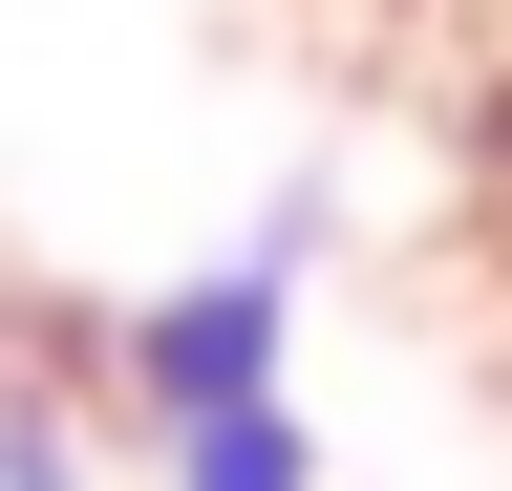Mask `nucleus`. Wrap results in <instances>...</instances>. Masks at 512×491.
Wrapping results in <instances>:
<instances>
[{
  "instance_id": "obj_3",
  "label": "nucleus",
  "mask_w": 512,
  "mask_h": 491,
  "mask_svg": "<svg viewBox=\"0 0 512 491\" xmlns=\"http://www.w3.org/2000/svg\"><path fill=\"white\" fill-rule=\"evenodd\" d=\"M0 491H86V449H64V406H0Z\"/></svg>"
},
{
  "instance_id": "obj_1",
  "label": "nucleus",
  "mask_w": 512,
  "mask_h": 491,
  "mask_svg": "<svg viewBox=\"0 0 512 491\" xmlns=\"http://www.w3.org/2000/svg\"><path fill=\"white\" fill-rule=\"evenodd\" d=\"M299 278H320V214H256L235 257L150 278V299L107 321V385H128V427H192V406H278V385H299Z\"/></svg>"
},
{
  "instance_id": "obj_2",
  "label": "nucleus",
  "mask_w": 512,
  "mask_h": 491,
  "mask_svg": "<svg viewBox=\"0 0 512 491\" xmlns=\"http://www.w3.org/2000/svg\"><path fill=\"white\" fill-rule=\"evenodd\" d=\"M150 491H320L299 385H278V406H192V427H150Z\"/></svg>"
}]
</instances>
